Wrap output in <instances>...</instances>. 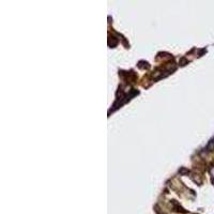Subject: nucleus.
<instances>
[{
  "label": "nucleus",
  "mask_w": 214,
  "mask_h": 214,
  "mask_svg": "<svg viewBox=\"0 0 214 214\" xmlns=\"http://www.w3.org/2000/svg\"><path fill=\"white\" fill-rule=\"evenodd\" d=\"M208 149H209V150H213L214 149V141H211V142H210L209 146H208Z\"/></svg>",
  "instance_id": "1"
}]
</instances>
